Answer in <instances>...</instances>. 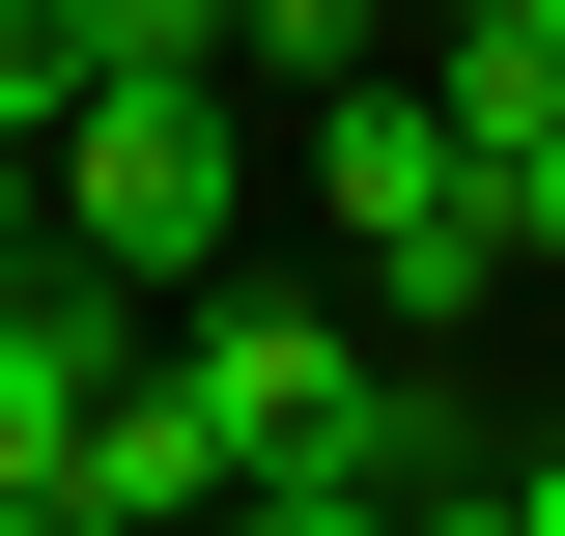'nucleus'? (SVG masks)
Instances as JSON below:
<instances>
[{
	"mask_svg": "<svg viewBox=\"0 0 565 536\" xmlns=\"http://www.w3.org/2000/svg\"><path fill=\"white\" fill-rule=\"evenodd\" d=\"M226 480H255V452H226V424H199V396H170V339H141L114 396H85V452H57V508H114V536H199V508H226Z\"/></svg>",
	"mask_w": 565,
	"mask_h": 536,
	"instance_id": "5",
	"label": "nucleus"
},
{
	"mask_svg": "<svg viewBox=\"0 0 565 536\" xmlns=\"http://www.w3.org/2000/svg\"><path fill=\"white\" fill-rule=\"evenodd\" d=\"M29 226H57L85 282H141V311H199L226 226H255V114H226V85H85V114L29 141Z\"/></svg>",
	"mask_w": 565,
	"mask_h": 536,
	"instance_id": "1",
	"label": "nucleus"
},
{
	"mask_svg": "<svg viewBox=\"0 0 565 536\" xmlns=\"http://www.w3.org/2000/svg\"><path fill=\"white\" fill-rule=\"evenodd\" d=\"M0 536H57V480H0Z\"/></svg>",
	"mask_w": 565,
	"mask_h": 536,
	"instance_id": "13",
	"label": "nucleus"
},
{
	"mask_svg": "<svg viewBox=\"0 0 565 536\" xmlns=\"http://www.w3.org/2000/svg\"><path fill=\"white\" fill-rule=\"evenodd\" d=\"M0 255H57V226H29V141H0Z\"/></svg>",
	"mask_w": 565,
	"mask_h": 536,
	"instance_id": "12",
	"label": "nucleus"
},
{
	"mask_svg": "<svg viewBox=\"0 0 565 536\" xmlns=\"http://www.w3.org/2000/svg\"><path fill=\"white\" fill-rule=\"evenodd\" d=\"M424 114H452V141H537V114H565V0H452Z\"/></svg>",
	"mask_w": 565,
	"mask_h": 536,
	"instance_id": "6",
	"label": "nucleus"
},
{
	"mask_svg": "<svg viewBox=\"0 0 565 536\" xmlns=\"http://www.w3.org/2000/svg\"><path fill=\"white\" fill-rule=\"evenodd\" d=\"M367 57H396V0H226V85H282V114L367 85Z\"/></svg>",
	"mask_w": 565,
	"mask_h": 536,
	"instance_id": "7",
	"label": "nucleus"
},
{
	"mask_svg": "<svg viewBox=\"0 0 565 536\" xmlns=\"http://www.w3.org/2000/svg\"><path fill=\"white\" fill-rule=\"evenodd\" d=\"M282 170H311V226H340V255H396V226H452V199H481V141L424 114V57L311 85V141H282Z\"/></svg>",
	"mask_w": 565,
	"mask_h": 536,
	"instance_id": "2",
	"label": "nucleus"
},
{
	"mask_svg": "<svg viewBox=\"0 0 565 536\" xmlns=\"http://www.w3.org/2000/svg\"><path fill=\"white\" fill-rule=\"evenodd\" d=\"M85 114V29H57V0H0V141H57Z\"/></svg>",
	"mask_w": 565,
	"mask_h": 536,
	"instance_id": "8",
	"label": "nucleus"
},
{
	"mask_svg": "<svg viewBox=\"0 0 565 536\" xmlns=\"http://www.w3.org/2000/svg\"><path fill=\"white\" fill-rule=\"evenodd\" d=\"M141 339H170L141 282H85V255H0V480H57V452H85V396H114Z\"/></svg>",
	"mask_w": 565,
	"mask_h": 536,
	"instance_id": "3",
	"label": "nucleus"
},
{
	"mask_svg": "<svg viewBox=\"0 0 565 536\" xmlns=\"http://www.w3.org/2000/svg\"><path fill=\"white\" fill-rule=\"evenodd\" d=\"M481 508H509V536H565V424H537V452H481Z\"/></svg>",
	"mask_w": 565,
	"mask_h": 536,
	"instance_id": "10",
	"label": "nucleus"
},
{
	"mask_svg": "<svg viewBox=\"0 0 565 536\" xmlns=\"http://www.w3.org/2000/svg\"><path fill=\"white\" fill-rule=\"evenodd\" d=\"M481 199H509V282H565V114H537V141H481Z\"/></svg>",
	"mask_w": 565,
	"mask_h": 536,
	"instance_id": "9",
	"label": "nucleus"
},
{
	"mask_svg": "<svg viewBox=\"0 0 565 536\" xmlns=\"http://www.w3.org/2000/svg\"><path fill=\"white\" fill-rule=\"evenodd\" d=\"M396 536H509V508H481V480H424V508H396Z\"/></svg>",
	"mask_w": 565,
	"mask_h": 536,
	"instance_id": "11",
	"label": "nucleus"
},
{
	"mask_svg": "<svg viewBox=\"0 0 565 536\" xmlns=\"http://www.w3.org/2000/svg\"><path fill=\"white\" fill-rule=\"evenodd\" d=\"M367 367H396V339H367V311H226V282H199V311H170V396H199L226 452H311V424H340Z\"/></svg>",
	"mask_w": 565,
	"mask_h": 536,
	"instance_id": "4",
	"label": "nucleus"
}]
</instances>
